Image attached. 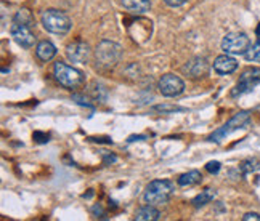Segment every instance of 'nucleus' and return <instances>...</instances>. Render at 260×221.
<instances>
[{
    "label": "nucleus",
    "instance_id": "15",
    "mask_svg": "<svg viewBox=\"0 0 260 221\" xmlns=\"http://www.w3.org/2000/svg\"><path fill=\"white\" fill-rule=\"evenodd\" d=\"M159 218H161V212H159V210L156 208V205H151V204L142 207L135 213V219L137 221H156Z\"/></svg>",
    "mask_w": 260,
    "mask_h": 221
},
{
    "label": "nucleus",
    "instance_id": "20",
    "mask_svg": "<svg viewBox=\"0 0 260 221\" xmlns=\"http://www.w3.org/2000/svg\"><path fill=\"white\" fill-rule=\"evenodd\" d=\"M258 168H260V160L258 159H247V160H244V162H241V165H239V170H241L243 175L252 173Z\"/></svg>",
    "mask_w": 260,
    "mask_h": 221
},
{
    "label": "nucleus",
    "instance_id": "5",
    "mask_svg": "<svg viewBox=\"0 0 260 221\" xmlns=\"http://www.w3.org/2000/svg\"><path fill=\"white\" fill-rule=\"evenodd\" d=\"M249 120H251V114L247 113V110H241V113H238L235 117H232L228 120V122L223 125V127H220L218 130H215V132L209 136V141H212V143H220L223 138H226L230 133H233L235 130L238 128H243L244 125L249 124Z\"/></svg>",
    "mask_w": 260,
    "mask_h": 221
},
{
    "label": "nucleus",
    "instance_id": "10",
    "mask_svg": "<svg viewBox=\"0 0 260 221\" xmlns=\"http://www.w3.org/2000/svg\"><path fill=\"white\" fill-rule=\"evenodd\" d=\"M90 55H92V50H90L87 42H82V40H77V42H73L66 47V56L69 58V61L73 63H87L90 59Z\"/></svg>",
    "mask_w": 260,
    "mask_h": 221
},
{
    "label": "nucleus",
    "instance_id": "4",
    "mask_svg": "<svg viewBox=\"0 0 260 221\" xmlns=\"http://www.w3.org/2000/svg\"><path fill=\"white\" fill-rule=\"evenodd\" d=\"M53 74H55V79L58 80V82L66 88L81 87L85 82V77H84L82 71H79V69L69 66L66 63H61V61L55 63Z\"/></svg>",
    "mask_w": 260,
    "mask_h": 221
},
{
    "label": "nucleus",
    "instance_id": "16",
    "mask_svg": "<svg viewBox=\"0 0 260 221\" xmlns=\"http://www.w3.org/2000/svg\"><path fill=\"white\" fill-rule=\"evenodd\" d=\"M201 179H203L201 172H198V170H191V172L183 173L182 176H180L177 179V183H178V186H194L198 183H201Z\"/></svg>",
    "mask_w": 260,
    "mask_h": 221
},
{
    "label": "nucleus",
    "instance_id": "19",
    "mask_svg": "<svg viewBox=\"0 0 260 221\" xmlns=\"http://www.w3.org/2000/svg\"><path fill=\"white\" fill-rule=\"evenodd\" d=\"M244 58L251 63H260V39L254 45L249 47V50L244 53Z\"/></svg>",
    "mask_w": 260,
    "mask_h": 221
},
{
    "label": "nucleus",
    "instance_id": "18",
    "mask_svg": "<svg viewBox=\"0 0 260 221\" xmlns=\"http://www.w3.org/2000/svg\"><path fill=\"white\" fill-rule=\"evenodd\" d=\"M13 21L15 23H19V24H24V26H29V27H32L36 24L34 23V16H32V13L29 12L27 8H21V10H19V12L15 15Z\"/></svg>",
    "mask_w": 260,
    "mask_h": 221
},
{
    "label": "nucleus",
    "instance_id": "11",
    "mask_svg": "<svg viewBox=\"0 0 260 221\" xmlns=\"http://www.w3.org/2000/svg\"><path fill=\"white\" fill-rule=\"evenodd\" d=\"M183 72L189 77V79H201L209 72V63L206 58L196 56L193 59L183 66Z\"/></svg>",
    "mask_w": 260,
    "mask_h": 221
},
{
    "label": "nucleus",
    "instance_id": "7",
    "mask_svg": "<svg viewBox=\"0 0 260 221\" xmlns=\"http://www.w3.org/2000/svg\"><path fill=\"white\" fill-rule=\"evenodd\" d=\"M157 88H159V92H161V95L167 98H174L185 92V82L175 74H164L159 79Z\"/></svg>",
    "mask_w": 260,
    "mask_h": 221
},
{
    "label": "nucleus",
    "instance_id": "3",
    "mask_svg": "<svg viewBox=\"0 0 260 221\" xmlns=\"http://www.w3.org/2000/svg\"><path fill=\"white\" fill-rule=\"evenodd\" d=\"M41 19H42L44 27L48 32L58 34V35L68 34L69 29H71V26H73L69 16L63 12H59V10H55V8H48V10H45V12H42Z\"/></svg>",
    "mask_w": 260,
    "mask_h": 221
},
{
    "label": "nucleus",
    "instance_id": "13",
    "mask_svg": "<svg viewBox=\"0 0 260 221\" xmlns=\"http://www.w3.org/2000/svg\"><path fill=\"white\" fill-rule=\"evenodd\" d=\"M122 7L134 15H143L151 8V0H122Z\"/></svg>",
    "mask_w": 260,
    "mask_h": 221
},
{
    "label": "nucleus",
    "instance_id": "23",
    "mask_svg": "<svg viewBox=\"0 0 260 221\" xmlns=\"http://www.w3.org/2000/svg\"><path fill=\"white\" fill-rule=\"evenodd\" d=\"M32 138L36 139L37 143H47V141H48V135H45V133H42V132H34Z\"/></svg>",
    "mask_w": 260,
    "mask_h": 221
},
{
    "label": "nucleus",
    "instance_id": "21",
    "mask_svg": "<svg viewBox=\"0 0 260 221\" xmlns=\"http://www.w3.org/2000/svg\"><path fill=\"white\" fill-rule=\"evenodd\" d=\"M151 110H153V113L171 114V113H182V110H185V107L174 106V104H157V106H153Z\"/></svg>",
    "mask_w": 260,
    "mask_h": 221
},
{
    "label": "nucleus",
    "instance_id": "6",
    "mask_svg": "<svg viewBox=\"0 0 260 221\" xmlns=\"http://www.w3.org/2000/svg\"><path fill=\"white\" fill-rule=\"evenodd\" d=\"M249 47L251 40L244 32H230L222 40V50L228 55H244Z\"/></svg>",
    "mask_w": 260,
    "mask_h": 221
},
{
    "label": "nucleus",
    "instance_id": "8",
    "mask_svg": "<svg viewBox=\"0 0 260 221\" xmlns=\"http://www.w3.org/2000/svg\"><path fill=\"white\" fill-rule=\"evenodd\" d=\"M10 34H12L15 42L23 48H32L36 44V35L29 26L15 23L12 27H10Z\"/></svg>",
    "mask_w": 260,
    "mask_h": 221
},
{
    "label": "nucleus",
    "instance_id": "12",
    "mask_svg": "<svg viewBox=\"0 0 260 221\" xmlns=\"http://www.w3.org/2000/svg\"><path fill=\"white\" fill-rule=\"evenodd\" d=\"M236 69H238V61H236L233 56H230L228 53L215 58V61H214V71L217 74L226 76V74L235 72Z\"/></svg>",
    "mask_w": 260,
    "mask_h": 221
},
{
    "label": "nucleus",
    "instance_id": "22",
    "mask_svg": "<svg viewBox=\"0 0 260 221\" xmlns=\"http://www.w3.org/2000/svg\"><path fill=\"white\" fill-rule=\"evenodd\" d=\"M206 170H207L209 173H212V175L218 173V172H220V162H217V160H212V162H207Z\"/></svg>",
    "mask_w": 260,
    "mask_h": 221
},
{
    "label": "nucleus",
    "instance_id": "26",
    "mask_svg": "<svg viewBox=\"0 0 260 221\" xmlns=\"http://www.w3.org/2000/svg\"><path fill=\"white\" fill-rule=\"evenodd\" d=\"M255 34L260 37V23H258V26H257V29H255Z\"/></svg>",
    "mask_w": 260,
    "mask_h": 221
},
{
    "label": "nucleus",
    "instance_id": "24",
    "mask_svg": "<svg viewBox=\"0 0 260 221\" xmlns=\"http://www.w3.org/2000/svg\"><path fill=\"white\" fill-rule=\"evenodd\" d=\"M164 2H166L169 7H182L183 4L188 2V0H164Z\"/></svg>",
    "mask_w": 260,
    "mask_h": 221
},
{
    "label": "nucleus",
    "instance_id": "2",
    "mask_svg": "<svg viewBox=\"0 0 260 221\" xmlns=\"http://www.w3.org/2000/svg\"><path fill=\"white\" fill-rule=\"evenodd\" d=\"M174 191H175V186L172 181H169V179H154V181H151L146 186L143 199L146 204L162 205L172 197Z\"/></svg>",
    "mask_w": 260,
    "mask_h": 221
},
{
    "label": "nucleus",
    "instance_id": "1",
    "mask_svg": "<svg viewBox=\"0 0 260 221\" xmlns=\"http://www.w3.org/2000/svg\"><path fill=\"white\" fill-rule=\"evenodd\" d=\"M122 58V48L111 40H102L95 48V61L102 69H113Z\"/></svg>",
    "mask_w": 260,
    "mask_h": 221
},
{
    "label": "nucleus",
    "instance_id": "9",
    "mask_svg": "<svg viewBox=\"0 0 260 221\" xmlns=\"http://www.w3.org/2000/svg\"><path fill=\"white\" fill-rule=\"evenodd\" d=\"M257 84H260V67H254V69H247V71L241 76L239 82L236 84L235 90L232 92V96H238L243 95L249 90H252Z\"/></svg>",
    "mask_w": 260,
    "mask_h": 221
},
{
    "label": "nucleus",
    "instance_id": "25",
    "mask_svg": "<svg viewBox=\"0 0 260 221\" xmlns=\"http://www.w3.org/2000/svg\"><path fill=\"white\" fill-rule=\"evenodd\" d=\"M251 219L260 221V215H258V213H246V215L243 216V221H251Z\"/></svg>",
    "mask_w": 260,
    "mask_h": 221
},
{
    "label": "nucleus",
    "instance_id": "17",
    "mask_svg": "<svg viewBox=\"0 0 260 221\" xmlns=\"http://www.w3.org/2000/svg\"><path fill=\"white\" fill-rule=\"evenodd\" d=\"M214 199H215V191H214V189H204L201 194L196 196V197L193 199V205H194L196 208L204 207V205H207L209 202H212Z\"/></svg>",
    "mask_w": 260,
    "mask_h": 221
},
{
    "label": "nucleus",
    "instance_id": "14",
    "mask_svg": "<svg viewBox=\"0 0 260 221\" xmlns=\"http://www.w3.org/2000/svg\"><path fill=\"white\" fill-rule=\"evenodd\" d=\"M36 55L37 58L41 59V61H50V59H53L55 55H56V47L48 42V40H42V42H39L37 47H36Z\"/></svg>",
    "mask_w": 260,
    "mask_h": 221
}]
</instances>
